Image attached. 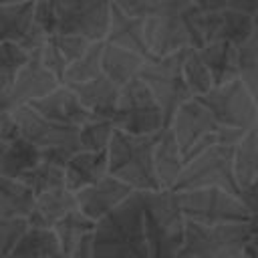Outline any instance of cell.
Segmentation results:
<instances>
[{
	"label": "cell",
	"mask_w": 258,
	"mask_h": 258,
	"mask_svg": "<svg viewBox=\"0 0 258 258\" xmlns=\"http://www.w3.org/2000/svg\"><path fill=\"white\" fill-rule=\"evenodd\" d=\"M202 10L191 0H151L145 16V40L151 56L202 48Z\"/></svg>",
	"instance_id": "cell-1"
},
{
	"label": "cell",
	"mask_w": 258,
	"mask_h": 258,
	"mask_svg": "<svg viewBox=\"0 0 258 258\" xmlns=\"http://www.w3.org/2000/svg\"><path fill=\"white\" fill-rule=\"evenodd\" d=\"M93 258H151L141 191L97 222Z\"/></svg>",
	"instance_id": "cell-2"
},
{
	"label": "cell",
	"mask_w": 258,
	"mask_h": 258,
	"mask_svg": "<svg viewBox=\"0 0 258 258\" xmlns=\"http://www.w3.org/2000/svg\"><path fill=\"white\" fill-rule=\"evenodd\" d=\"M145 210V234L151 258H177L185 240V216L177 191H141Z\"/></svg>",
	"instance_id": "cell-3"
},
{
	"label": "cell",
	"mask_w": 258,
	"mask_h": 258,
	"mask_svg": "<svg viewBox=\"0 0 258 258\" xmlns=\"http://www.w3.org/2000/svg\"><path fill=\"white\" fill-rule=\"evenodd\" d=\"M159 135L161 131L153 135H131L117 129L109 145V175L125 181L135 191L161 189L153 165Z\"/></svg>",
	"instance_id": "cell-4"
},
{
	"label": "cell",
	"mask_w": 258,
	"mask_h": 258,
	"mask_svg": "<svg viewBox=\"0 0 258 258\" xmlns=\"http://www.w3.org/2000/svg\"><path fill=\"white\" fill-rule=\"evenodd\" d=\"M14 115L20 125V135L40 149L42 161L64 167L69 159L81 151L79 129L48 121L30 107H18Z\"/></svg>",
	"instance_id": "cell-5"
},
{
	"label": "cell",
	"mask_w": 258,
	"mask_h": 258,
	"mask_svg": "<svg viewBox=\"0 0 258 258\" xmlns=\"http://www.w3.org/2000/svg\"><path fill=\"white\" fill-rule=\"evenodd\" d=\"M183 56L185 50L167 56H149L139 73V79L149 87L157 105L161 107L165 129L169 127L177 109L194 99L183 79Z\"/></svg>",
	"instance_id": "cell-6"
},
{
	"label": "cell",
	"mask_w": 258,
	"mask_h": 258,
	"mask_svg": "<svg viewBox=\"0 0 258 258\" xmlns=\"http://www.w3.org/2000/svg\"><path fill=\"white\" fill-rule=\"evenodd\" d=\"M250 240L248 222L202 226L187 220L183 248L177 258H242Z\"/></svg>",
	"instance_id": "cell-7"
},
{
	"label": "cell",
	"mask_w": 258,
	"mask_h": 258,
	"mask_svg": "<svg viewBox=\"0 0 258 258\" xmlns=\"http://www.w3.org/2000/svg\"><path fill=\"white\" fill-rule=\"evenodd\" d=\"M179 206L185 220L202 226L220 224H246L252 216L244 200L222 187H204L179 191Z\"/></svg>",
	"instance_id": "cell-8"
},
{
	"label": "cell",
	"mask_w": 258,
	"mask_h": 258,
	"mask_svg": "<svg viewBox=\"0 0 258 258\" xmlns=\"http://www.w3.org/2000/svg\"><path fill=\"white\" fill-rule=\"evenodd\" d=\"M204 187H222L242 198V187L234 171V147L214 145L185 163L173 191H191Z\"/></svg>",
	"instance_id": "cell-9"
},
{
	"label": "cell",
	"mask_w": 258,
	"mask_h": 258,
	"mask_svg": "<svg viewBox=\"0 0 258 258\" xmlns=\"http://www.w3.org/2000/svg\"><path fill=\"white\" fill-rule=\"evenodd\" d=\"M167 129H171L185 163L206 149L220 145L222 125L196 97L177 109Z\"/></svg>",
	"instance_id": "cell-10"
},
{
	"label": "cell",
	"mask_w": 258,
	"mask_h": 258,
	"mask_svg": "<svg viewBox=\"0 0 258 258\" xmlns=\"http://www.w3.org/2000/svg\"><path fill=\"white\" fill-rule=\"evenodd\" d=\"M111 121L119 131L131 135H153L165 129L161 107L139 77L121 89L119 105Z\"/></svg>",
	"instance_id": "cell-11"
},
{
	"label": "cell",
	"mask_w": 258,
	"mask_h": 258,
	"mask_svg": "<svg viewBox=\"0 0 258 258\" xmlns=\"http://www.w3.org/2000/svg\"><path fill=\"white\" fill-rule=\"evenodd\" d=\"M196 99L216 117L222 127L248 131L258 123V103L240 79L214 87L210 93Z\"/></svg>",
	"instance_id": "cell-12"
},
{
	"label": "cell",
	"mask_w": 258,
	"mask_h": 258,
	"mask_svg": "<svg viewBox=\"0 0 258 258\" xmlns=\"http://www.w3.org/2000/svg\"><path fill=\"white\" fill-rule=\"evenodd\" d=\"M58 34L83 36L91 42L107 38L113 0H54Z\"/></svg>",
	"instance_id": "cell-13"
},
{
	"label": "cell",
	"mask_w": 258,
	"mask_h": 258,
	"mask_svg": "<svg viewBox=\"0 0 258 258\" xmlns=\"http://www.w3.org/2000/svg\"><path fill=\"white\" fill-rule=\"evenodd\" d=\"M254 14L236 10V8H222L200 14V36L204 46L210 42H230L234 46H242L256 30Z\"/></svg>",
	"instance_id": "cell-14"
},
{
	"label": "cell",
	"mask_w": 258,
	"mask_h": 258,
	"mask_svg": "<svg viewBox=\"0 0 258 258\" xmlns=\"http://www.w3.org/2000/svg\"><path fill=\"white\" fill-rule=\"evenodd\" d=\"M60 85L62 83L58 81V77L44 67L40 50H36V52L30 54V60L26 62V67L18 75L12 91L2 101L0 109L14 111L18 107H28L34 101H40L46 95H50L52 91H56Z\"/></svg>",
	"instance_id": "cell-15"
},
{
	"label": "cell",
	"mask_w": 258,
	"mask_h": 258,
	"mask_svg": "<svg viewBox=\"0 0 258 258\" xmlns=\"http://www.w3.org/2000/svg\"><path fill=\"white\" fill-rule=\"evenodd\" d=\"M133 194L135 189L131 185H127L125 181L113 175H107L101 181L81 189L77 194V200H79V210L91 220L99 222L101 218L111 214L115 208H119L123 202H127Z\"/></svg>",
	"instance_id": "cell-16"
},
{
	"label": "cell",
	"mask_w": 258,
	"mask_h": 258,
	"mask_svg": "<svg viewBox=\"0 0 258 258\" xmlns=\"http://www.w3.org/2000/svg\"><path fill=\"white\" fill-rule=\"evenodd\" d=\"M28 107L34 109L38 115H42L48 121H54V123L67 125V127H75V129H81L85 123L95 119V115L89 109H85V105L81 103L77 93L67 85H60L56 91H52L50 95H46L40 101H34Z\"/></svg>",
	"instance_id": "cell-17"
},
{
	"label": "cell",
	"mask_w": 258,
	"mask_h": 258,
	"mask_svg": "<svg viewBox=\"0 0 258 258\" xmlns=\"http://www.w3.org/2000/svg\"><path fill=\"white\" fill-rule=\"evenodd\" d=\"M97 222L81 210L64 216L52 230L69 258H93V236Z\"/></svg>",
	"instance_id": "cell-18"
},
{
	"label": "cell",
	"mask_w": 258,
	"mask_h": 258,
	"mask_svg": "<svg viewBox=\"0 0 258 258\" xmlns=\"http://www.w3.org/2000/svg\"><path fill=\"white\" fill-rule=\"evenodd\" d=\"M93 42L83 38V36H75V34H54L50 36L44 46L40 48V56H42V62L44 67L54 73L58 77V81L62 83L64 79V73L67 69L79 58L83 56L89 46Z\"/></svg>",
	"instance_id": "cell-19"
},
{
	"label": "cell",
	"mask_w": 258,
	"mask_h": 258,
	"mask_svg": "<svg viewBox=\"0 0 258 258\" xmlns=\"http://www.w3.org/2000/svg\"><path fill=\"white\" fill-rule=\"evenodd\" d=\"M107 44L137 52L145 58H149V48H147V40H145V18H135L129 16L125 12H121L115 4L111 10V24H109V32L105 38Z\"/></svg>",
	"instance_id": "cell-20"
},
{
	"label": "cell",
	"mask_w": 258,
	"mask_h": 258,
	"mask_svg": "<svg viewBox=\"0 0 258 258\" xmlns=\"http://www.w3.org/2000/svg\"><path fill=\"white\" fill-rule=\"evenodd\" d=\"M67 187L75 194L109 175V151H77L64 165Z\"/></svg>",
	"instance_id": "cell-21"
},
{
	"label": "cell",
	"mask_w": 258,
	"mask_h": 258,
	"mask_svg": "<svg viewBox=\"0 0 258 258\" xmlns=\"http://www.w3.org/2000/svg\"><path fill=\"white\" fill-rule=\"evenodd\" d=\"M75 210H79L77 194L69 187H58L36 198V206L28 218V224L30 228L52 230L64 216H69Z\"/></svg>",
	"instance_id": "cell-22"
},
{
	"label": "cell",
	"mask_w": 258,
	"mask_h": 258,
	"mask_svg": "<svg viewBox=\"0 0 258 258\" xmlns=\"http://www.w3.org/2000/svg\"><path fill=\"white\" fill-rule=\"evenodd\" d=\"M71 89L77 93L85 109H89L95 117H105V119H111L121 97V87H117L105 75L83 85H73Z\"/></svg>",
	"instance_id": "cell-23"
},
{
	"label": "cell",
	"mask_w": 258,
	"mask_h": 258,
	"mask_svg": "<svg viewBox=\"0 0 258 258\" xmlns=\"http://www.w3.org/2000/svg\"><path fill=\"white\" fill-rule=\"evenodd\" d=\"M153 165H155V175L161 189H173V185L177 183L185 167V161L171 129L161 131L153 151Z\"/></svg>",
	"instance_id": "cell-24"
},
{
	"label": "cell",
	"mask_w": 258,
	"mask_h": 258,
	"mask_svg": "<svg viewBox=\"0 0 258 258\" xmlns=\"http://www.w3.org/2000/svg\"><path fill=\"white\" fill-rule=\"evenodd\" d=\"M198 50H200L202 60L210 69L216 87L240 79V75H238V46L224 42V40H218V42H210Z\"/></svg>",
	"instance_id": "cell-25"
},
{
	"label": "cell",
	"mask_w": 258,
	"mask_h": 258,
	"mask_svg": "<svg viewBox=\"0 0 258 258\" xmlns=\"http://www.w3.org/2000/svg\"><path fill=\"white\" fill-rule=\"evenodd\" d=\"M145 56L107 44L105 42V50H103V75L109 77L117 87H125L131 81H135L145 64Z\"/></svg>",
	"instance_id": "cell-26"
},
{
	"label": "cell",
	"mask_w": 258,
	"mask_h": 258,
	"mask_svg": "<svg viewBox=\"0 0 258 258\" xmlns=\"http://www.w3.org/2000/svg\"><path fill=\"white\" fill-rule=\"evenodd\" d=\"M36 206L34 191L16 177L0 175V216L28 220Z\"/></svg>",
	"instance_id": "cell-27"
},
{
	"label": "cell",
	"mask_w": 258,
	"mask_h": 258,
	"mask_svg": "<svg viewBox=\"0 0 258 258\" xmlns=\"http://www.w3.org/2000/svg\"><path fill=\"white\" fill-rule=\"evenodd\" d=\"M8 258H69L54 234V230L30 228L14 246Z\"/></svg>",
	"instance_id": "cell-28"
},
{
	"label": "cell",
	"mask_w": 258,
	"mask_h": 258,
	"mask_svg": "<svg viewBox=\"0 0 258 258\" xmlns=\"http://www.w3.org/2000/svg\"><path fill=\"white\" fill-rule=\"evenodd\" d=\"M36 4H0V44L22 42L34 22Z\"/></svg>",
	"instance_id": "cell-29"
},
{
	"label": "cell",
	"mask_w": 258,
	"mask_h": 258,
	"mask_svg": "<svg viewBox=\"0 0 258 258\" xmlns=\"http://www.w3.org/2000/svg\"><path fill=\"white\" fill-rule=\"evenodd\" d=\"M234 171L242 191L258 177V123L234 147Z\"/></svg>",
	"instance_id": "cell-30"
},
{
	"label": "cell",
	"mask_w": 258,
	"mask_h": 258,
	"mask_svg": "<svg viewBox=\"0 0 258 258\" xmlns=\"http://www.w3.org/2000/svg\"><path fill=\"white\" fill-rule=\"evenodd\" d=\"M30 54L18 42H2L0 44V105L12 91L18 75L30 60Z\"/></svg>",
	"instance_id": "cell-31"
},
{
	"label": "cell",
	"mask_w": 258,
	"mask_h": 258,
	"mask_svg": "<svg viewBox=\"0 0 258 258\" xmlns=\"http://www.w3.org/2000/svg\"><path fill=\"white\" fill-rule=\"evenodd\" d=\"M103 50H105V40L93 42L89 46V50L67 69L62 85H67V87L83 85V83H89V81L101 77L103 75Z\"/></svg>",
	"instance_id": "cell-32"
},
{
	"label": "cell",
	"mask_w": 258,
	"mask_h": 258,
	"mask_svg": "<svg viewBox=\"0 0 258 258\" xmlns=\"http://www.w3.org/2000/svg\"><path fill=\"white\" fill-rule=\"evenodd\" d=\"M42 161L40 157V149L34 147L30 141H26L24 137H18L16 141H12L6 147L4 153V165H2V175L6 177H20L22 173H26L28 169L36 167Z\"/></svg>",
	"instance_id": "cell-33"
},
{
	"label": "cell",
	"mask_w": 258,
	"mask_h": 258,
	"mask_svg": "<svg viewBox=\"0 0 258 258\" xmlns=\"http://www.w3.org/2000/svg\"><path fill=\"white\" fill-rule=\"evenodd\" d=\"M22 183H26L34 196H42L46 191L58 189V187H67V175H64V167L48 163V161H40L36 167L28 169L26 173H22L18 177Z\"/></svg>",
	"instance_id": "cell-34"
},
{
	"label": "cell",
	"mask_w": 258,
	"mask_h": 258,
	"mask_svg": "<svg viewBox=\"0 0 258 258\" xmlns=\"http://www.w3.org/2000/svg\"><path fill=\"white\" fill-rule=\"evenodd\" d=\"M183 79L185 85L189 89V93L194 97H204L206 93H210L216 85L212 79L210 69L206 67V62L200 56L198 48H187L185 56H183Z\"/></svg>",
	"instance_id": "cell-35"
},
{
	"label": "cell",
	"mask_w": 258,
	"mask_h": 258,
	"mask_svg": "<svg viewBox=\"0 0 258 258\" xmlns=\"http://www.w3.org/2000/svg\"><path fill=\"white\" fill-rule=\"evenodd\" d=\"M115 131H117V127L111 119L95 117L93 121L85 123L79 129L81 151H93V153L109 151V145H111V139H113Z\"/></svg>",
	"instance_id": "cell-36"
},
{
	"label": "cell",
	"mask_w": 258,
	"mask_h": 258,
	"mask_svg": "<svg viewBox=\"0 0 258 258\" xmlns=\"http://www.w3.org/2000/svg\"><path fill=\"white\" fill-rule=\"evenodd\" d=\"M254 18L258 24V14ZM238 75L258 103V26L254 34L242 46H238Z\"/></svg>",
	"instance_id": "cell-37"
},
{
	"label": "cell",
	"mask_w": 258,
	"mask_h": 258,
	"mask_svg": "<svg viewBox=\"0 0 258 258\" xmlns=\"http://www.w3.org/2000/svg\"><path fill=\"white\" fill-rule=\"evenodd\" d=\"M28 230H30L28 220H24V218L0 216V252H2L4 256H8Z\"/></svg>",
	"instance_id": "cell-38"
},
{
	"label": "cell",
	"mask_w": 258,
	"mask_h": 258,
	"mask_svg": "<svg viewBox=\"0 0 258 258\" xmlns=\"http://www.w3.org/2000/svg\"><path fill=\"white\" fill-rule=\"evenodd\" d=\"M20 135V125L16 121L14 111L10 109H0V143L10 145L12 141H16Z\"/></svg>",
	"instance_id": "cell-39"
},
{
	"label": "cell",
	"mask_w": 258,
	"mask_h": 258,
	"mask_svg": "<svg viewBox=\"0 0 258 258\" xmlns=\"http://www.w3.org/2000/svg\"><path fill=\"white\" fill-rule=\"evenodd\" d=\"M113 4H115L121 12H125V14H129V16L145 18L147 12H149L151 0H113Z\"/></svg>",
	"instance_id": "cell-40"
},
{
	"label": "cell",
	"mask_w": 258,
	"mask_h": 258,
	"mask_svg": "<svg viewBox=\"0 0 258 258\" xmlns=\"http://www.w3.org/2000/svg\"><path fill=\"white\" fill-rule=\"evenodd\" d=\"M242 200L252 214H258V177L252 181V185H248L242 191Z\"/></svg>",
	"instance_id": "cell-41"
},
{
	"label": "cell",
	"mask_w": 258,
	"mask_h": 258,
	"mask_svg": "<svg viewBox=\"0 0 258 258\" xmlns=\"http://www.w3.org/2000/svg\"><path fill=\"white\" fill-rule=\"evenodd\" d=\"M200 10L204 12H212V10H222L230 6V0H191Z\"/></svg>",
	"instance_id": "cell-42"
},
{
	"label": "cell",
	"mask_w": 258,
	"mask_h": 258,
	"mask_svg": "<svg viewBox=\"0 0 258 258\" xmlns=\"http://www.w3.org/2000/svg\"><path fill=\"white\" fill-rule=\"evenodd\" d=\"M230 8L248 12V14H258V0H230Z\"/></svg>",
	"instance_id": "cell-43"
},
{
	"label": "cell",
	"mask_w": 258,
	"mask_h": 258,
	"mask_svg": "<svg viewBox=\"0 0 258 258\" xmlns=\"http://www.w3.org/2000/svg\"><path fill=\"white\" fill-rule=\"evenodd\" d=\"M242 258H258V236L248 242V246L244 248Z\"/></svg>",
	"instance_id": "cell-44"
},
{
	"label": "cell",
	"mask_w": 258,
	"mask_h": 258,
	"mask_svg": "<svg viewBox=\"0 0 258 258\" xmlns=\"http://www.w3.org/2000/svg\"><path fill=\"white\" fill-rule=\"evenodd\" d=\"M248 226H250V232H252V238L258 236V214H252L250 220H248Z\"/></svg>",
	"instance_id": "cell-45"
},
{
	"label": "cell",
	"mask_w": 258,
	"mask_h": 258,
	"mask_svg": "<svg viewBox=\"0 0 258 258\" xmlns=\"http://www.w3.org/2000/svg\"><path fill=\"white\" fill-rule=\"evenodd\" d=\"M40 0H0V4H36Z\"/></svg>",
	"instance_id": "cell-46"
},
{
	"label": "cell",
	"mask_w": 258,
	"mask_h": 258,
	"mask_svg": "<svg viewBox=\"0 0 258 258\" xmlns=\"http://www.w3.org/2000/svg\"><path fill=\"white\" fill-rule=\"evenodd\" d=\"M6 147L4 143H0V175H2V165H4V153H6Z\"/></svg>",
	"instance_id": "cell-47"
},
{
	"label": "cell",
	"mask_w": 258,
	"mask_h": 258,
	"mask_svg": "<svg viewBox=\"0 0 258 258\" xmlns=\"http://www.w3.org/2000/svg\"><path fill=\"white\" fill-rule=\"evenodd\" d=\"M0 258H8V256H4V254H2V252H0Z\"/></svg>",
	"instance_id": "cell-48"
}]
</instances>
